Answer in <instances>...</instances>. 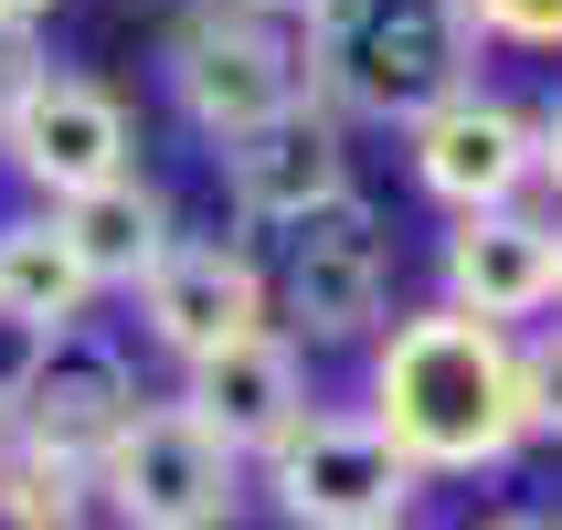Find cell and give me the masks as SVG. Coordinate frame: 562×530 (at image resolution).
Here are the masks:
<instances>
[{
    "instance_id": "cell-7",
    "label": "cell",
    "mask_w": 562,
    "mask_h": 530,
    "mask_svg": "<svg viewBox=\"0 0 562 530\" xmlns=\"http://www.w3.org/2000/svg\"><path fill=\"white\" fill-rule=\"evenodd\" d=\"M0 159H11L43 202H75V191L117 181V170H138L127 95L95 86V75H75V64H43V75H32V95L11 106V127H0Z\"/></svg>"
},
{
    "instance_id": "cell-3",
    "label": "cell",
    "mask_w": 562,
    "mask_h": 530,
    "mask_svg": "<svg viewBox=\"0 0 562 530\" xmlns=\"http://www.w3.org/2000/svg\"><path fill=\"white\" fill-rule=\"evenodd\" d=\"M159 75H170V106L223 149V138H245L308 95V43H297V22H266L245 0H191L170 22Z\"/></svg>"
},
{
    "instance_id": "cell-19",
    "label": "cell",
    "mask_w": 562,
    "mask_h": 530,
    "mask_svg": "<svg viewBox=\"0 0 562 530\" xmlns=\"http://www.w3.org/2000/svg\"><path fill=\"white\" fill-rule=\"evenodd\" d=\"M43 361H54V329H32L22 308H0V414H22V393L43 382Z\"/></svg>"
},
{
    "instance_id": "cell-8",
    "label": "cell",
    "mask_w": 562,
    "mask_h": 530,
    "mask_svg": "<svg viewBox=\"0 0 562 530\" xmlns=\"http://www.w3.org/2000/svg\"><path fill=\"white\" fill-rule=\"evenodd\" d=\"M414 181H425V202H446V213H509V202H531L541 191V138H531V106H509V95L468 86L446 95L436 117H414Z\"/></svg>"
},
{
    "instance_id": "cell-10",
    "label": "cell",
    "mask_w": 562,
    "mask_h": 530,
    "mask_svg": "<svg viewBox=\"0 0 562 530\" xmlns=\"http://www.w3.org/2000/svg\"><path fill=\"white\" fill-rule=\"evenodd\" d=\"M446 308L488 318V329H509V318H541L562 308V223L531 213V202H509V213H468L446 223Z\"/></svg>"
},
{
    "instance_id": "cell-6",
    "label": "cell",
    "mask_w": 562,
    "mask_h": 530,
    "mask_svg": "<svg viewBox=\"0 0 562 530\" xmlns=\"http://www.w3.org/2000/svg\"><path fill=\"white\" fill-rule=\"evenodd\" d=\"M286 340H382V308H393V245H382V213L361 202V181L340 202H318L308 223H286Z\"/></svg>"
},
{
    "instance_id": "cell-13",
    "label": "cell",
    "mask_w": 562,
    "mask_h": 530,
    "mask_svg": "<svg viewBox=\"0 0 562 530\" xmlns=\"http://www.w3.org/2000/svg\"><path fill=\"white\" fill-rule=\"evenodd\" d=\"M138 414V372L117 361V340H95V329H64L54 361H43V382L22 393V414H11V446H43V456H106L117 446V425Z\"/></svg>"
},
{
    "instance_id": "cell-15",
    "label": "cell",
    "mask_w": 562,
    "mask_h": 530,
    "mask_svg": "<svg viewBox=\"0 0 562 530\" xmlns=\"http://www.w3.org/2000/svg\"><path fill=\"white\" fill-rule=\"evenodd\" d=\"M0 308H22L32 329H86L95 308V277L75 266V245L54 234V213H22V223H0Z\"/></svg>"
},
{
    "instance_id": "cell-9",
    "label": "cell",
    "mask_w": 562,
    "mask_h": 530,
    "mask_svg": "<svg viewBox=\"0 0 562 530\" xmlns=\"http://www.w3.org/2000/svg\"><path fill=\"white\" fill-rule=\"evenodd\" d=\"M266 308H277L266 266H255L245 245H213V234H181V245L149 266V286H138V329H149V350H170L181 372H202L213 350L255 340Z\"/></svg>"
},
{
    "instance_id": "cell-27",
    "label": "cell",
    "mask_w": 562,
    "mask_h": 530,
    "mask_svg": "<svg viewBox=\"0 0 562 530\" xmlns=\"http://www.w3.org/2000/svg\"><path fill=\"white\" fill-rule=\"evenodd\" d=\"M86 530H95V520H86Z\"/></svg>"
},
{
    "instance_id": "cell-22",
    "label": "cell",
    "mask_w": 562,
    "mask_h": 530,
    "mask_svg": "<svg viewBox=\"0 0 562 530\" xmlns=\"http://www.w3.org/2000/svg\"><path fill=\"white\" fill-rule=\"evenodd\" d=\"M54 11H64V0H0V22H22V32H43Z\"/></svg>"
},
{
    "instance_id": "cell-24",
    "label": "cell",
    "mask_w": 562,
    "mask_h": 530,
    "mask_svg": "<svg viewBox=\"0 0 562 530\" xmlns=\"http://www.w3.org/2000/svg\"><path fill=\"white\" fill-rule=\"evenodd\" d=\"M477 530H562V520H531V509H499V520H477Z\"/></svg>"
},
{
    "instance_id": "cell-18",
    "label": "cell",
    "mask_w": 562,
    "mask_h": 530,
    "mask_svg": "<svg viewBox=\"0 0 562 530\" xmlns=\"http://www.w3.org/2000/svg\"><path fill=\"white\" fill-rule=\"evenodd\" d=\"M477 43H520V54H562V0H468Z\"/></svg>"
},
{
    "instance_id": "cell-23",
    "label": "cell",
    "mask_w": 562,
    "mask_h": 530,
    "mask_svg": "<svg viewBox=\"0 0 562 530\" xmlns=\"http://www.w3.org/2000/svg\"><path fill=\"white\" fill-rule=\"evenodd\" d=\"M245 11H266V22H308L318 0H245Z\"/></svg>"
},
{
    "instance_id": "cell-4",
    "label": "cell",
    "mask_w": 562,
    "mask_h": 530,
    "mask_svg": "<svg viewBox=\"0 0 562 530\" xmlns=\"http://www.w3.org/2000/svg\"><path fill=\"white\" fill-rule=\"evenodd\" d=\"M234 499H245V456L202 436L181 404H138L95 456V509L117 530H234Z\"/></svg>"
},
{
    "instance_id": "cell-12",
    "label": "cell",
    "mask_w": 562,
    "mask_h": 530,
    "mask_svg": "<svg viewBox=\"0 0 562 530\" xmlns=\"http://www.w3.org/2000/svg\"><path fill=\"white\" fill-rule=\"evenodd\" d=\"M181 414L202 436H223L234 456H277L308 425V361H297L286 329H255V340L213 350L202 372H181Z\"/></svg>"
},
{
    "instance_id": "cell-25",
    "label": "cell",
    "mask_w": 562,
    "mask_h": 530,
    "mask_svg": "<svg viewBox=\"0 0 562 530\" xmlns=\"http://www.w3.org/2000/svg\"><path fill=\"white\" fill-rule=\"evenodd\" d=\"M0 456H11V414H0Z\"/></svg>"
},
{
    "instance_id": "cell-1",
    "label": "cell",
    "mask_w": 562,
    "mask_h": 530,
    "mask_svg": "<svg viewBox=\"0 0 562 530\" xmlns=\"http://www.w3.org/2000/svg\"><path fill=\"white\" fill-rule=\"evenodd\" d=\"M414 477H488L520 456V340L468 308H414L372 340V404Z\"/></svg>"
},
{
    "instance_id": "cell-2",
    "label": "cell",
    "mask_w": 562,
    "mask_h": 530,
    "mask_svg": "<svg viewBox=\"0 0 562 530\" xmlns=\"http://www.w3.org/2000/svg\"><path fill=\"white\" fill-rule=\"evenodd\" d=\"M297 43H308V95L340 106V117L414 127L446 95L477 86L468 0H318L297 22Z\"/></svg>"
},
{
    "instance_id": "cell-11",
    "label": "cell",
    "mask_w": 562,
    "mask_h": 530,
    "mask_svg": "<svg viewBox=\"0 0 562 530\" xmlns=\"http://www.w3.org/2000/svg\"><path fill=\"white\" fill-rule=\"evenodd\" d=\"M223 191H234V213L245 223H308L318 202H340L350 191V149H340V106H318V95H297L286 117L245 127V138H223Z\"/></svg>"
},
{
    "instance_id": "cell-21",
    "label": "cell",
    "mask_w": 562,
    "mask_h": 530,
    "mask_svg": "<svg viewBox=\"0 0 562 530\" xmlns=\"http://www.w3.org/2000/svg\"><path fill=\"white\" fill-rule=\"evenodd\" d=\"M531 138H541V191L562 202V95H552V106L531 117Z\"/></svg>"
},
{
    "instance_id": "cell-16",
    "label": "cell",
    "mask_w": 562,
    "mask_h": 530,
    "mask_svg": "<svg viewBox=\"0 0 562 530\" xmlns=\"http://www.w3.org/2000/svg\"><path fill=\"white\" fill-rule=\"evenodd\" d=\"M86 520H95V467L86 456H43V446L0 456V530H86Z\"/></svg>"
},
{
    "instance_id": "cell-14",
    "label": "cell",
    "mask_w": 562,
    "mask_h": 530,
    "mask_svg": "<svg viewBox=\"0 0 562 530\" xmlns=\"http://www.w3.org/2000/svg\"><path fill=\"white\" fill-rule=\"evenodd\" d=\"M54 234L75 245V266L95 277V297H138V286H149V266L181 245L170 191H159L149 170H117V181H95V191H75V202H54Z\"/></svg>"
},
{
    "instance_id": "cell-17",
    "label": "cell",
    "mask_w": 562,
    "mask_h": 530,
    "mask_svg": "<svg viewBox=\"0 0 562 530\" xmlns=\"http://www.w3.org/2000/svg\"><path fill=\"white\" fill-rule=\"evenodd\" d=\"M520 436L562 446V318L520 340Z\"/></svg>"
},
{
    "instance_id": "cell-5",
    "label": "cell",
    "mask_w": 562,
    "mask_h": 530,
    "mask_svg": "<svg viewBox=\"0 0 562 530\" xmlns=\"http://www.w3.org/2000/svg\"><path fill=\"white\" fill-rule=\"evenodd\" d=\"M255 467H266V499L286 509V530H404L414 488H425L372 414H329V404H308V425Z\"/></svg>"
},
{
    "instance_id": "cell-20",
    "label": "cell",
    "mask_w": 562,
    "mask_h": 530,
    "mask_svg": "<svg viewBox=\"0 0 562 530\" xmlns=\"http://www.w3.org/2000/svg\"><path fill=\"white\" fill-rule=\"evenodd\" d=\"M43 32H22V22H0V127H11V106L32 95V75H43Z\"/></svg>"
},
{
    "instance_id": "cell-26",
    "label": "cell",
    "mask_w": 562,
    "mask_h": 530,
    "mask_svg": "<svg viewBox=\"0 0 562 530\" xmlns=\"http://www.w3.org/2000/svg\"><path fill=\"white\" fill-rule=\"evenodd\" d=\"M552 223H562V213H552Z\"/></svg>"
}]
</instances>
